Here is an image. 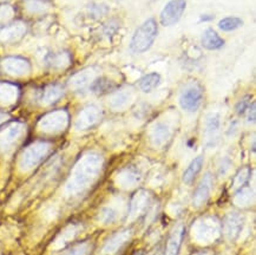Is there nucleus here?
I'll list each match as a JSON object with an SVG mask.
<instances>
[{
  "instance_id": "obj_1",
  "label": "nucleus",
  "mask_w": 256,
  "mask_h": 255,
  "mask_svg": "<svg viewBox=\"0 0 256 255\" xmlns=\"http://www.w3.org/2000/svg\"><path fill=\"white\" fill-rule=\"evenodd\" d=\"M158 25L156 19L149 18L142 25H139L135 31L130 40V50L134 53H144L155 43Z\"/></svg>"
},
{
  "instance_id": "obj_2",
  "label": "nucleus",
  "mask_w": 256,
  "mask_h": 255,
  "mask_svg": "<svg viewBox=\"0 0 256 255\" xmlns=\"http://www.w3.org/2000/svg\"><path fill=\"white\" fill-rule=\"evenodd\" d=\"M203 101V90L201 85L190 84L182 91L180 96V105L183 110L196 112Z\"/></svg>"
},
{
  "instance_id": "obj_3",
  "label": "nucleus",
  "mask_w": 256,
  "mask_h": 255,
  "mask_svg": "<svg viewBox=\"0 0 256 255\" xmlns=\"http://www.w3.org/2000/svg\"><path fill=\"white\" fill-rule=\"evenodd\" d=\"M187 7V0H170L165 4L159 15L162 26H172L180 21Z\"/></svg>"
},
{
  "instance_id": "obj_4",
  "label": "nucleus",
  "mask_w": 256,
  "mask_h": 255,
  "mask_svg": "<svg viewBox=\"0 0 256 255\" xmlns=\"http://www.w3.org/2000/svg\"><path fill=\"white\" fill-rule=\"evenodd\" d=\"M0 67L7 75L15 77L26 76L31 72V63L23 56L4 57L0 62Z\"/></svg>"
},
{
  "instance_id": "obj_5",
  "label": "nucleus",
  "mask_w": 256,
  "mask_h": 255,
  "mask_svg": "<svg viewBox=\"0 0 256 255\" xmlns=\"http://www.w3.org/2000/svg\"><path fill=\"white\" fill-rule=\"evenodd\" d=\"M27 25L24 21L17 20L0 25V43L12 44L20 40L26 34Z\"/></svg>"
},
{
  "instance_id": "obj_6",
  "label": "nucleus",
  "mask_w": 256,
  "mask_h": 255,
  "mask_svg": "<svg viewBox=\"0 0 256 255\" xmlns=\"http://www.w3.org/2000/svg\"><path fill=\"white\" fill-rule=\"evenodd\" d=\"M211 188H213V176L210 174H205V176L201 181L200 185L197 186L194 196H192V204H194L195 207H202L208 201L211 193Z\"/></svg>"
},
{
  "instance_id": "obj_7",
  "label": "nucleus",
  "mask_w": 256,
  "mask_h": 255,
  "mask_svg": "<svg viewBox=\"0 0 256 255\" xmlns=\"http://www.w3.org/2000/svg\"><path fill=\"white\" fill-rule=\"evenodd\" d=\"M66 122H68V116H66L65 112L56 111L52 112V114H49L46 117H44V119H41L40 125L45 131L54 133V131L62 130L66 125Z\"/></svg>"
},
{
  "instance_id": "obj_8",
  "label": "nucleus",
  "mask_w": 256,
  "mask_h": 255,
  "mask_svg": "<svg viewBox=\"0 0 256 255\" xmlns=\"http://www.w3.org/2000/svg\"><path fill=\"white\" fill-rule=\"evenodd\" d=\"M49 152V145L46 143H37L32 145L31 148L26 150L23 156V166L30 167L35 166L38 162L41 161V158L46 155Z\"/></svg>"
},
{
  "instance_id": "obj_9",
  "label": "nucleus",
  "mask_w": 256,
  "mask_h": 255,
  "mask_svg": "<svg viewBox=\"0 0 256 255\" xmlns=\"http://www.w3.org/2000/svg\"><path fill=\"white\" fill-rule=\"evenodd\" d=\"M201 44H202L203 48L206 49V50L215 51V50H220V49L223 48V45H224V40L220 37V34H217L214 29L209 27V29H206L202 34V37H201Z\"/></svg>"
},
{
  "instance_id": "obj_10",
  "label": "nucleus",
  "mask_w": 256,
  "mask_h": 255,
  "mask_svg": "<svg viewBox=\"0 0 256 255\" xmlns=\"http://www.w3.org/2000/svg\"><path fill=\"white\" fill-rule=\"evenodd\" d=\"M186 228L183 224H178L170 234L167 243V255H177L180 252L182 241H183Z\"/></svg>"
},
{
  "instance_id": "obj_11",
  "label": "nucleus",
  "mask_w": 256,
  "mask_h": 255,
  "mask_svg": "<svg viewBox=\"0 0 256 255\" xmlns=\"http://www.w3.org/2000/svg\"><path fill=\"white\" fill-rule=\"evenodd\" d=\"M63 95H64V87H63V85L58 83L49 84L46 85L43 89V91H41L40 100L41 102L45 104H53L56 103Z\"/></svg>"
},
{
  "instance_id": "obj_12",
  "label": "nucleus",
  "mask_w": 256,
  "mask_h": 255,
  "mask_svg": "<svg viewBox=\"0 0 256 255\" xmlns=\"http://www.w3.org/2000/svg\"><path fill=\"white\" fill-rule=\"evenodd\" d=\"M98 119V110L93 106L91 108L84 109L81 114H79L78 119L76 120V128L77 129H87L91 125L95 124Z\"/></svg>"
},
{
  "instance_id": "obj_13",
  "label": "nucleus",
  "mask_w": 256,
  "mask_h": 255,
  "mask_svg": "<svg viewBox=\"0 0 256 255\" xmlns=\"http://www.w3.org/2000/svg\"><path fill=\"white\" fill-rule=\"evenodd\" d=\"M242 227V216H239V214L233 213L225 218L224 221V230L227 234L228 238L238 237V234L241 230Z\"/></svg>"
},
{
  "instance_id": "obj_14",
  "label": "nucleus",
  "mask_w": 256,
  "mask_h": 255,
  "mask_svg": "<svg viewBox=\"0 0 256 255\" xmlns=\"http://www.w3.org/2000/svg\"><path fill=\"white\" fill-rule=\"evenodd\" d=\"M203 162H205L203 156H197L196 158H194V160L190 162L188 168L186 169V171H184L183 174L184 183H187V185H191V183L194 182V180L196 179L198 172H200L201 169H202Z\"/></svg>"
},
{
  "instance_id": "obj_15",
  "label": "nucleus",
  "mask_w": 256,
  "mask_h": 255,
  "mask_svg": "<svg viewBox=\"0 0 256 255\" xmlns=\"http://www.w3.org/2000/svg\"><path fill=\"white\" fill-rule=\"evenodd\" d=\"M49 0H24V9L30 15H43L50 10Z\"/></svg>"
},
{
  "instance_id": "obj_16",
  "label": "nucleus",
  "mask_w": 256,
  "mask_h": 255,
  "mask_svg": "<svg viewBox=\"0 0 256 255\" xmlns=\"http://www.w3.org/2000/svg\"><path fill=\"white\" fill-rule=\"evenodd\" d=\"M159 82H161V76L156 72H151L145 75L144 77H142L139 81V89L142 90L143 92H150L153 91L154 89H156L158 86Z\"/></svg>"
},
{
  "instance_id": "obj_17",
  "label": "nucleus",
  "mask_w": 256,
  "mask_h": 255,
  "mask_svg": "<svg viewBox=\"0 0 256 255\" xmlns=\"http://www.w3.org/2000/svg\"><path fill=\"white\" fill-rule=\"evenodd\" d=\"M170 137V130L167 125L163 123H158L156 124L153 129V133H151V138L155 142L157 145H161L165 143V142L169 139Z\"/></svg>"
},
{
  "instance_id": "obj_18",
  "label": "nucleus",
  "mask_w": 256,
  "mask_h": 255,
  "mask_svg": "<svg viewBox=\"0 0 256 255\" xmlns=\"http://www.w3.org/2000/svg\"><path fill=\"white\" fill-rule=\"evenodd\" d=\"M18 90L10 83H0V103H10L17 98Z\"/></svg>"
},
{
  "instance_id": "obj_19",
  "label": "nucleus",
  "mask_w": 256,
  "mask_h": 255,
  "mask_svg": "<svg viewBox=\"0 0 256 255\" xmlns=\"http://www.w3.org/2000/svg\"><path fill=\"white\" fill-rule=\"evenodd\" d=\"M243 21L239 17H225L219 21V29L224 32H231L242 26Z\"/></svg>"
},
{
  "instance_id": "obj_20",
  "label": "nucleus",
  "mask_w": 256,
  "mask_h": 255,
  "mask_svg": "<svg viewBox=\"0 0 256 255\" xmlns=\"http://www.w3.org/2000/svg\"><path fill=\"white\" fill-rule=\"evenodd\" d=\"M68 58H70V56L66 52H59V53H53L49 56L48 63L51 68H60L68 64V60H70Z\"/></svg>"
},
{
  "instance_id": "obj_21",
  "label": "nucleus",
  "mask_w": 256,
  "mask_h": 255,
  "mask_svg": "<svg viewBox=\"0 0 256 255\" xmlns=\"http://www.w3.org/2000/svg\"><path fill=\"white\" fill-rule=\"evenodd\" d=\"M90 87L92 92H95V94L97 95H102L111 89V82H110L109 79L101 77V78L96 79V81L91 84Z\"/></svg>"
},
{
  "instance_id": "obj_22",
  "label": "nucleus",
  "mask_w": 256,
  "mask_h": 255,
  "mask_svg": "<svg viewBox=\"0 0 256 255\" xmlns=\"http://www.w3.org/2000/svg\"><path fill=\"white\" fill-rule=\"evenodd\" d=\"M20 131L21 129L20 127H18V125H13V127H10L6 129V131H4V134L2 135V144L4 145H10L12 144L13 142L16 141V138L20 135Z\"/></svg>"
},
{
  "instance_id": "obj_23",
  "label": "nucleus",
  "mask_w": 256,
  "mask_h": 255,
  "mask_svg": "<svg viewBox=\"0 0 256 255\" xmlns=\"http://www.w3.org/2000/svg\"><path fill=\"white\" fill-rule=\"evenodd\" d=\"M205 129H206V135L208 136L214 137L215 135H216L217 131H219V129H220V116L219 115L214 114V115H210V116L208 117V119H206Z\"/></svg>"
},
{
  "instance_id": "obj_24",
  "label": "nucleus",
  "mask_w": 256,
  "mask_h": 255,
  "mask_svg": "<svg viewBox=\"0 0 256 255\" xmlns=\"http://www.w3.org/2000/svg\"><path fill=\"white\" fill-rule=\"evenodd\" d=\"M249 176H250V171H249V169H248V168H244V169L239 170V174L236 175L235 181H234V187H235V188L242 187V186H243L244 183H246L247 181L249 180Z\"/></svg>"
},
{
  "instance_id": "obj_25",
  "label": "nucleus",
  "mask_w": 256,
  "mask_h": 255,
  "mask_svg": "<svg viewBox=\"0 0 256 255\" xmlns=\"http://www.w3.org/2000/svg\"><path fill=\"white\" fill-rule=\"evenodd\" d=\"M109 11L107 6L103 4H91L89 6V13H91L92 17H102Z\"/></svg>"
},
{
  "instance_id": "obj_26",
  "label": "nucleus",
  "mask_w": 256,
  "mask_h": 255,
  "mask_svg": "<svg viewBox=\"0 0 256 255\" xmlns=\"http://www.w3.org/2000/svg\"><path fill=\"white\" fill-rule=\"evenodd\" d=\"M13 16V9L8 5H0V21H6Z\"/></svg>"
},
{
  "instance_id": "obj_27",
  "label": "nucleus",
  "mask_w": 256,
  "mask_h": 255,
  "mask_svg": "<svg viewBox=\"0 0 256 255\" xmlns=\"http://www.w3.org/2000/svg\"><path fill=\"white\" fill-rule=\"evenodd\" d=\"M249 106H250V98L244 97L243 100L239 101L238 105H236V111H238V114L242 115L248 110V108H249Z\"/></svg>"
},
{
  "instance_id": "obj_28",
  "label": "nucleus",
  "mask_w": 256,
  "mask_h": 255,
  "mask_svg": "<svg viewBox=\"0 0 256 255\" xmlns=\"http://www.w3.org/2000/svg\"><path fill=\"white\" fill-rule=\"evenodd\" d=\"M248 122H255V103H253L252 106L248 108Z\"/></svg>"
},
{
  "instance_id": "obj_29",
  "label": "nucleus",
  "mask_w": 256,
  "mask_h": 255,
  "mask_svg": "<svg viewBox=\"0 0 256 255\" xmlns=\"http://www.w3.org/2000/svg\"><path fill=\"white\" fill-rule=\"evenodd\" d=\"M214 19V16L213 15H202L201 16V18H200V21L201 23H205V21H210V20H213Z\"/></svg>"
}]
</instances>
